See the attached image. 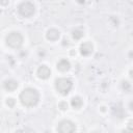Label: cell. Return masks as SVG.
Returning <instances> with one entry per match:
<instances>
[{
  "label": "cell",
  "instance_id": "cell-1",
  "mask_svg": "<svg viewBox=\"0 0 133 133\" xmlns=\"http://www.w3.org/2000/svg\"><path fill=\"white\" fill-rule=\"evenodd\" d=\"M38 100H39V95H38L37 90L34 88L27 87V88L23 89L22 92L20 94L21 103L27 107H31V106L36 105Z\"/></svg>",
  "mask_w": 133,
  "mask_h": 133
},
{
  "label": "cell",
  "instance_id": "cell-2",
  "mask_svg": "<svg viewBox=\"0 0 133 133\" xmlns=\"http://www.w3.org/2000/svg\"><path fill=\"white\" fill-rule=\"evenodd\" d=\"M73 86V83L68 78H58L55 80V87L61 95H68Z\"/></svg>",
  "mask_w": 133,
  "mask_h": 133
},
{
  "label": "cell",
  "instance_id": "cell-3",
  "mask_svg": "<svg viewBox=\"0 0 133 133\" xmlns=\"http://www.w3.org/2000/svg\"><path fill=\"white\" fill-rule=\"evenodd\" d=\"M6 44L11 47V48H15V49H18L22 46L23 44V37L22 35L19 33V32H10L7 36H6Z\"/></svg>",
  "mask_w": 133,
  "mask_h": 133
},
{
  "label": "cell",
  "instance_id": "cell-4",
  "mask_svg": "<svg viewBox=\"0 0 133 133\" xmlns=\"http://www.w3.org/2000/svg\"><path fill=\"white\" fill-rule=\"evenodd\" d=\"M75 129H76L75 124L71 121H68V119L61 121L57 126L58 133H74Z\"/></svg>",
  "mask_w": 133,
  "mask_h": 133
},
{
  "label": "cell",
  "instance_id": "cell-5",
  "mask_svg": "<svg viewBox=\"0 0 133 133\" xmlns=\"http://www.w3.org/2000/svg\"><path fill=\"white\" fill-rule=\"evenodd\" d=\"M34 5L31 2H23L19 6V12L23 17H31L34 14Z\"/></svg>",
  "mask_w": 133,
  "mask_h": 133
},
{
  "label": "cell",
  "instance_id": "cell-6",
  "mask_svg": "<svg viewBox=\"0 0 133 133\" xmlns=\"http://www.w3.org/2000/svg\"><path fill=\"white\" fill-rule=\"evenodd\" d=\"M50 74H51V71L50 69L47 66V65H41L37 70V76L42 79H47L50 77Z\"/></svg>",
  "mask_w": 133,
  "mask_h": 133
},
{
  "label": "cell",
  "instance_id": "cell-7",
  "mask_svg": "<svg viewBox=\"0 0 133 133\" xmlns=\"http://www.w3.org/2000/svg\"><path fill=\"white\" fill-rule=\"evenodd\" d=\"M80 52L82 55H89L92 52V45L90 43H84L80 47Z\"/></svg>",
  "mask_w": 133,
  "mask_h": 133
},
{
  "label": "cell",
  "instance_id": "cell-8",
  "mask_svg": "<svg viewBox=\"0 0 133 133\" xmlns=\"http://www.w3.org/2000/svg\"><path fill=\"white\" fill-rule=\"evenodd\" d=\"M70 66H71V64H70L69 60H66V59H61V60H59L58 63H57V69H58L60 72H65V71H68V70L70 69Z\"/></svg>",
  "mask_w": 133,
  "mask_h": 133
},
{
  "label": "cell",
  "instance_id": "cell-9",
  "mask_svg": "<svg viewBox=\"0 0 133 133\" xmlns=\"http://www.w3.org/2000/svg\"><path fill=\"white\" fill-rule=\"evenodd\" d=\"M18 87V82L15 80H6L4 82V88L8 91H12Z\"/></svg>",
  "mask_w": 133,
  "mask_h": 133
},
{
  "label": "cell",
  "instance_id": "cell-10",
  "mask_svg": "<svg viewBox=\"0 0 133 133\" xmlns=\"http://www.w3.org/2000/svg\"><path fill=\"white\" fill-rule=\"evenodd\" d=\"M59 37V31L56 29H50L47 32V38L50 41H56Z\"/></svg>",
  "mask_w": 133,
  "mask_h": 133
},
{
  "label": "cell",
  "instance_id": "cell-11",
  "mask_svg": "<svg viewBox=\"0 0 133 133\" xmlns=\"http://www.w3.org/2000/svg\"><path fill=\"white\" fill-rule=\"evenodd\" d=\"M71 105H72L74 108H76V109L80 108V107L82 106V100H81V98H80V97H74V98L71 100Z\"/></svg>",
  "mask_w": 133,
  "mask_h": 133
},
{
  "label": "cell",
  "instance_id": "cell-12",
  "mask_svg": "<svg viewBox=\"0 0 133 133\" xmlns=\"http://www.w3.org/2000/svg\"><path fill=\"white\" fill-rule=\"evenodd\" d=\"M112 111H113V114L116 115L119 118H122L124 116V110H123V108L119 105H116V106L114 105L113 108H112Z\"/></svg>",
  "mask_w": 133,
  "mask_h": 133
},
{
  "label": "cell",
  "instance_id": "cell-13",
  "mask_svg": "<svg viewBox=\"0 0 133 133\" xmlns=\"http://www.w3.org/2000/svg\"><path fill=\"white\" fill-rule=\"evenodd\" d=\"M83 36V31L80 30V29H76L73 31V37L75 39H80L81 37Z\"/></svg>",
  "mask_w": 133,
  "mask_h": 133
},
{
  "label": "cell",
  "instance_id": "cell-14",
  "mask_svg": "<svg viewBox=\"0 0 133 133\" xmlns=\"http://www.w3.org/2000/svg\"><path fill=\"white\" fill-rule=\"evenodd\" d=\"M6 103H7V105H8L9 107H12V106L15 105V100H14L12 98H9V99H7Z\"/></svg>",
  "mask_w": 133,
  "mask_h": 133
},
{
  "label": "cell",
  "instance_id": "cell-15",
  "mask_svg": "<svg viewBox=\"0 0 133 133\" xmlns=\"http://www.w3.org/2000/svg\"><path fill=\"white\" fill-rule=\"evenodd\" d=\"M59 108H60L61 110H65V109L68 108V103H66V102H61V103L59 104Z\"/></svg>",
  "mask_w": 133,
  "mask_h": 133
},
{
  "label": "cell",
  "instance_id": "cell-16",
  "mask_svg": "<svg viewBox=\"0 0 133 133\" xmlns=\"http://www.w3.org/2000/svg\"><path fill=\"white\" fill-rule=\"evenodd\" d=\"M123 88L124 89H129L130 88V85H129V83L127 81H124L123 82Z\"/></svg>",
  "mask_w": 133,
  "mask_h": 133
},
{
  "label": "cell",
  "instance_id": "cell-17",
  "mask_svg": "<svg viewBox=\"0 0 133 133\" xmlns=\"http://www.w3.org/2000/svg\"><path fill=\"white\" fill-rule=\"evenodd\" d=\"M128 129L133 130V121H130V122L128 123Z\"/></svg>",
  "mask_w": 133,
  "mask_h": 133
},
{
  "label": "cell",
  "instance_id": "cell-18",
  "mask_svg": "<svg viewBox=\"0 0 133 133\" xmlns=\"http://www.w3.org/2000/svg\"><path fill=\"white\" fill-rule=\"evenodd\" d=\"M122 133H133V130H130V129H126V130L122 131Z\"/></svg>",
  "mask_w": 133,
  "mask_h": 133
},
{
  "label": "cell",
  "instance_id": "cell-19",
  "mask_svg": "<svg viewBox=\"0 0 133 133\" xmlns=\"http://www.w3.org/2000/svg\"><path fill=\"white\" fill-rule=\"evenodd\" d=\"M130 77H131V78L133 79V69H132V70L130 71Z\"/></svg>",
  "mask_w": 133,
  "mask_h": 133
},
{
  "label": "cell",
  "instance_id": "cell-20",
  "mask_svg": "<svg viewBox=\"0 0 133 133\" xmlns=\"http://www.w3.org/2000/svg\"><path fill=\"white\" fill-rule=\"evenodd\" d=\"M16 133H23V131H22V130H18Z\"/></svg>",
  "mask_w": 133,
  "mask_h": 133
},
{
  "label": "cell",
  "instance_id": "cell-21",
  "mask_svg": "<svg viewBox=\"0 0 133 133\" xmlns=\"http://www.w3.org/2000/svg\"><path fill=\"white\" fill-rule=\"evenodd\" d=\"M94 133H100V132H94Z\"/></svg>",
  "mask_w": 133,
  "mask_h": 133
}]
</instances>
